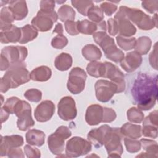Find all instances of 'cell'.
Masks as SVG:
<instances>
[{"mask_svg": "<svg viewBox=\"0 0 158 158\" xmlns=\"http://www.w3.org/2000/svg\"><path fill=\"white\" fill-rule=\"evenodd\" d=\"M100 8L102 12L106 14V15L110 16L117 10V6L114 4H112L111 2L105 1L101 4Z\"/></svg>", "mask_w": 158, "mask_h": 158, "instance_id": "7bdbcfd3", "label": "cell"}, {"mask_svg": "<svg viewBox=\"0 0 158 158\" xmlns=\"http://www.w3.org/2000/svg\"><path fill=\"white\" fill-rule=\"evenodd\" d=\"M30 79V73L27 69L25 63L12 65L7 70L3 77L1 78V92L6 93L10 88H17L28 82Z\"/></svg>", "mask_w": 158, "mask_h": 158, "instance_id": "7a4b0ae2", "label": "cell"}, {"mask_svg": "<svg viewBox=\"0 0 158 158\" xmlns=\"http://www.w3.org/2000/svg\"><path fill=\"white\" fill-rule=\"evenodd\" d=\"M40 9L54 10L55 7V2L54 1H41Z\"/></svg>", "mask_w": 158, "mask_h": 158, "instance_id": "f5cc1de1", "label": "cell"}, {"mask_svg": "<svg viewBox=\"0 0 158 158\" xmlns=\"http://www.w3.org/2000/svg\"><path fill=\"white\" fill-rule=\"evenodd\" d=\"M142 7L148 12L153 14L157 10L158 1H144L141 2Z\"/></svg>", "mask_w": 158, "mask_h": 158, "instance_id": "f6af8a7d", "label": "cell"}, {"mask_svg": "<svg viewBox=\"0 0 158 158\" xmlns=\"http://www.w3.org/2000/svg\"><path fill=\"white\" fill-rule=\"evenodd\" d=\"M0 20L1 30H6L12 25L11 23L14 22V18L8 7H3L1 9Z\"/></svg>", "mask_w": 158, "mask_h": 158, "instance_id": "1f68e13d", "label": "cell"}, {"mask_svg": "<svg viewBox=\"0 0 158 158\" xmlns=\"http://www.w3.org/2000/svg\"><path fill=\"white\" fill-rule=\"evenodd\" d=\"M52 72L47 66H40L33 69L30 73V78L36 81H46L51 77Z\"/></svg>", "mask_w": 158, "mask_h": 158, "instance_id": "d4e9b609", "label": "cell"}, {"mask_svg": "<svg viewBox=\"0 0 158 158\" xmlns=\"http://www.w3.org/2000/svg\"><path fill=\"white\" fill-rule=\"evenodd\" d=\"M54 111L55 106L51 101H43L36 107L34 112L35 118L40 122H47L52 118Z\"/></svg>", "mask_w": 158, "mask_h": 158, "instance_id": "2e32d148", "label": "cell"}, {"mask_svg": "<svg viewBox=\"0 0 158 158\" xmlns=\"http://www.w3.org/2000/svg\"><path fill=\"white\" fill-rule=\"evenodd\" d=\"M72 65V56L65 52H62L57 56L54 60L55 67L60 71H65L69 69Z\"/></svg>", "mask_w": 158, "mask_h": 158, "instance_id": "83f0119b", "label": "cell"}, {"mask_svg": "<svg viewBox=\"0 0 158 158\" xmlns=\"http://www.w3.org/2000/svg\"><path fill=\"white\" fill-rule=\"evenodd\" d=\"M25 138L27 143L30 145L40 147L44 143L45 134L41 130L31 129L27 131L25 135Z\"/></svg>", "mask_w": 158, "mask_h": 158, "instance_id": "cb8c5ba5", "label": "cell"}, {"mask_svg": "<svg viewBox=\"0 0 158 158\" xmlns=\"http://www.w3.org/2000/svg\"><path fill=\"white\" fill-rule=\"evenodd\" d=\"M118 46L125 51H128L135 48L136 43V38L134 37L128 38L122 36H118L116 38Z\"/></svg>", "mask_w": 158, "mask_h": 158, "instance_id": "d590c367", "label": "cell"}, {"mask_svg": "<svg viewBox=\"0 0 158 158\" xmlns=\"http://www.w3.org/2000/svg\"><path fill=\"white\" fill-rule=\"evenodd\" d=\"M109 33L112 36H115L118 33V28L117 22L114 19H109L107 21Z\"/></svg>", "mask_w": 158, "mask_h": 158, "instance_id": "f907efd6", "label": "cell"}, {"mask_svg": "<svg viewBox=\"0 0 158 158\" xmlns=\"http://www.w3.org/2000/svg\"><path fill=\"white\" fill-rule=\"evenodd\" d=\"M27 54L28 51L25 46L4 47L1 53V70H7L12 65L23 62Z\"/></svg>", "mask_w": 158, "mask_h": 158, "instance_id": "277c9868", "label": "cell"}, {"mask_svg": "<svg viewBox=\"0 0 158 158\" xmlns=\"http://www.w3.org/2000/svg\"><path fill=\"white\" fill-rule=\"evenodd\" d=\"M23 144V137L15 135L11 136H1L0 144L1 157L7 156V152L15 148H20Z\"/></svg>", "mask_w": 158, "mask_h": 158, "instance_id": "e0dca14e", "label": "cell"}, {"mask_svg": "<svg viewBox=\"0 0 158 158\" xmlns=\"http://www.w3.org/2000/svg\"><path fill=\"white\" fill-rule=\"evenodd\" d=\"M141 145L142 146L143 149L146 151L145 152H141L140 154L138 155L137 157H157V142L148 139H141L140 140Z\"/></svg>", "mask_w": 158, "mask_h": 158, "instance_id": "603a6c76", "label": "cell"}, {"mask_svg": "<svg viewBox=\"0 0 158 158\" xmlns=\"http://www.w3.org/2000/svg\"><path fill=\"white\" fill-rule=\"evenodd\" d=\"M77 23L79 33H81L84 35H92L96 30H99V23H96L87 19L77 21Z\"/></svg>", "mask_w": 158, "mask_h": 158, "instance_id": "f546056e", "label": "cell"}, {"mask_svg": "<svg viewBox=\"0 0 158 158\" xmlns=\"http://www.w3.org/2000/svg\"><path fill=\"white\" fill-rule=\"evenodd\" d=\"M127 118L129 121L133 123H140L144 120V114L141 110L136 107H131L127 110Z\"/></svg>", "mask_w": 158, "mask_h": 158, "instance_id": "f35d334b", "label": "cell"}, {"mask_svg": "<svg viewBox=\"0 0 158 158\" xmlns=\"http://www.w3.org/2000/svg\"><path fill=\"white\" fill-rule=\"evenodd\" d=\"M91 144L81 137L74 136L70 139L66 144L65 154L69 157H78L85 155L91 151Z\"/></svg>", "mask_w": 158, "mask_h": 158, "instance_id": "30bf717a", "label": "cell"}, {"mask_svg": "<svg viewBox=\"0 0 158 158\" xmlns=\"http://www.w3.org/2000/svg\"><path fill=\"white\" fill-rule=\"evenodd\" d=\"M142 63L141 56L135 51L128 52L120 62V65L127 72H132L138 69Z\"/></svg>", "mask_w": 158, "mask_h": 158, "instance_id": "ffe728a7", "label": "cell"}, {"mask_svg": "<svg viewBox=\"0 0 158 158\" xmlns=\"http://www.w3.org/2000/svg\"><path fill=\"white\" fill-rule=\"evenodd\" d=\"M8 7L15 20H22L28 14V8L25 1H10Z\"/></svg>", "mask_w": 158, "mask_h": 158, "instance_id": "44dd1931", "label": "cell"}, {"mask_svg": "<svg viewBox=\"0 0 158 158\" xmlns=\"http://www.w3.org/2000/svg\"><path fill=\"white\" fill-rule=\"evenodd\" d=\"M59 19L62 22L73 20L75 17V12L72 7L68 5H62L57 12Z\"/></svg>", "mask_w": 158, "mask_h": 158, "instance_id": "e575fe53", "label": "cell"}, {"mask_svg": "<svg viewBox=\"0 0 158 158\" xmlns=\"http://www.w3.org/2000/svg\"><path fill=\"white\" fill-rule=\"evenodd\" d=\"M123 136L132 139H137L141 136V127L130 123H125L120 128Z\"/></svg>", "mask_w": 158, "mask_h": 158, "instance_id": "484cf974", "label": "cell"}, {"mask_svg": "<svg viewBox=\"0 0 158 158\" xmlns=\"http://www.w3.org/2000/svg\"><path fill=\"white\" fill-rule=\"evenodd\" d=\"M68 43L67 38L63 34H58L51 41V46L56 49H62Z\"/></svg>", "mask_w": 158, "mask_h": 158, "instance_id": "b9f144b4", "label": "cell"}, {"mask_svg": "<svg viewBox=\"0 0 158 158\" xmlns=\"http://www.w3.org/2000/svg\"><path fill=\"white\" fill-rule=\"evenodd\" d=\"M110 127L107 125H104L99 128L91 130L88 134V141L92 143L96 148H99L104 145L105 136L110 130Z\"/></svg>", "mask_w": 158, "mask_h": 158, "instance_id": "d6986e66", "label": "cell"}, {"mask_svg": "<svg viewBox=\"0 0 158 158\" xmlns=\"http://www.w3.org/2000/svg\"><path fill=\"white\" fill-rule=\"evenodd\" d=\"M151 40L148 36H141L136 41L135 46V52L140 55H145L149 51L151 47Z\"/></svg>", "mask_w": 158, "mask_h": 158, "instance_id": "4dcf8cb0", "label": "cell"}, {"mask_svg": "<svg viewBox=\"0 0 158 158\" xmlns=\"http://www.w3.org/2000/svg\"><path fill=\"white\" fill-rule=\"evenodd\" d=\"M116 113L112 109L104 107V118L102 122H112L116 118Z\"/></svg>", "mask_w": 158, "mask_h": 158, "instance_id": "7dc6e473", "label": "cell"}, {"mask_svg": "<svg viewBox=\"0 0 158 158\" xmlns=\"http://www.w3.org/2000/svg\"><path fill=\"white\" fill-rule=\"evenodd\" d=\"M65 28L66 31L70 35H77L79 33L77 28V22H74L73 20H68L65 22Z\"/></svg>", "mask_w": 158, "mask_h": 158, "instance_id": "bcb514c9", "label": "cell"}, {"mask_svg": "<svg viewBox=\"0 0 158 158\" xmlns=\"http://www.w3.org/2000/svg\"><path fill=\"white\" fill-rule=\"evenodd\" d=\"M123 136L118 128H111L105 136L104 145L106 149L108 156L110 157H120L123 153V147L121 140Z\"/></svg>", "mask_w": 158, "mask_h": 158, "instance_id": "5b68a950", "label": "cell"}, {"mask_svg": "<svg viewBox=\"0 0 158 158\" xmlns=\"http://www.w3.org/2000/svg\"><path fill=\"white\" fill-rule=\"evenodd\" d=\"M104 69V64L97 61H93L90 62L86 67V71L88 74L95 78L102 77Z\"/></svg>", "mask_w": 158, "mask_h": 158, "instance_id": "d6a6232c", "label": "cell"}, {"mask_svg": "<svg viewBox=\"0 0 158 158\" xmlns=\"http://www.w3.org/2000/svg\"><path fill=\"white\" fill-rule=\"evenodd\" d=\"M72 133L65 126L59 127L56 131L48 136V143L50 151L54 155H60L64 149L65 140L70 137Z\"/></svg>", "mask_w": 158, "mask_h": 158, "instance_id": "ba28073f", "label": "cell"}, {"mask_svg": "<svg viewBox=\"0 0 158 158\" xmlns=\"http://www.w3.org/2000/svg\"><path fill=\"white\" fill-rule=\"evenodd\" d=\"M82 54L87 60L91 62L100 59L102 56L100 49L93 44L85 45L82 49Z\"/></svg>", "mask_w": 158, "mask_h": 158, "instance_id": "4316f807", "label": "cell"}, {"mask_svg": "<svg viewBox=\"0 0 158 158\" xmlns=\"http://www.w3.org/2000/svg\"><path fill=\"white\" fill-rule=\"evenodd\" d=\"M127 17L138 27L143 30H149L157 26L154 22L152 18L144 13L140 9L136 8H130L127 6H120Z\"/></svg>", "mask_w": 158, "mask_h": 158, "instance_id": "8992f818", "label": "cell"}, {"mask_svg": "<svg viewBox=\"0 0 158 158\" xmlns=\"http://www.w3.org/2000/svg\"><path fill=\"white\" fill-rule=\"evenodd\" d=\"M1 42L7 44L9 43L19 42L21 38V28L12 25L9 28L1 30Z\"/></svg>", "mask_w": 158, "mask_h": 158, "instance_id": "7402d4cb", "label": "cell"}, {"mask_svg": "<svg viewBox=\"0 0 158 158\" xmlns=\"http://www.w3.org/2000/svg\"><path fill=\"white\" fill-rule=\"evenodd\" d=\"M58 115L65 121L74 119L77 114L75 102L71 96L63 97L58 103Z\"/></svg>", "mask_w": 158, "mask_h": 158, "instance_id": "5bb4252c", "label": "cell"}, {"mask_svg": "<svg viewBox=\"0 0 158 158\" xmlns=\"http://www.w3.org/2000/svg\"><path fill=\"white\" fill-rule=\"evenodd\" d=\"M141 133L146 137L156 138L157 137V125L151 122L146 117L143 121Z\"/></svg>", "mask_w": 158, "mask_h": 158, "instance_id": "836d02e7", "label": "cell"}, {"mask_svg": "<svg viewBox=\"0 0 158 158\" xmlns=\"http://www.w3.org/2000/svg\"><path fill=\"white\" fill-rule=\"evenodd\" d=\"M105 69L103 77L109 78L118 86L117 93L123 92L125 89V76L122 72L115 65L109 62H104Z\"/></svg>", "mask_w": 158, "mask_h": 158, "instance_id": "4fadbf2b", "label": "cell"}, {"mask_svg": "<svg viewBox=\"0 0 158 158\" xmlns=\"http://www.w3.org/2000/svg\"><path fill=\"white\" fill-rule=\"evenodd\" d=\"M97 99L102 102L110 100L115 93L118 92L117 85L112 81L106 80H99L94 85Z\"/></svg>", "mask_w": 158, "mask_h": 158, "instance_id": "7c38bea8", "label": "cell"}, {"mask_svg": "<svg viewBox=\"0 0 158 158\" xmlns=\"http://www.w3.org/2000/svg\"><path fill=\"white\" fill-rule=\"evenodd\" d=\"M7 156L9 157H23L22 150L19 148H15L10 149L7 154Z\"/></svg>", "mask_w": 158, "mask_h": 158, "instance_id": "816d5d0a", "label": "cell"}, {"mask_svg": "<svg viewBox=\"0 0 158 158\" xmlns=\"http://www.w3.org/2000/svg\"><path fill=\"white\" fill-rule=\"evenodd\" d=\"M87 15L89 19L96 23L102 22L104 19L102 10L97 6H93L91 7L88 10Z\"/></svg>", "mask_w": 158, "mask_h": 158, "instance_id": "8d00e7d4", "label": "cell"}, {"mask_svg": "<svg viewBox=\"0 0 158 158\" xmlns=\"http://www.w3.org/2000/svg\"><path fill=\"white\" fill-rule=\"evenodd\" d=\"M104 118V107L98 104L89 106L86 112L85 120L89 125H96L102 122Z\"/></svg>", "mask_w": 158, "mask_h": 158, "instance_id": "ac0fdd59", "label": "cell"}, {"mask_svg": "<svg viewBox=\"0 0 158 158\" xmlns=\"http://www.w3.org/2000/svg\"><path fill=\"white\" fill-rule=\"evenodd\" d=\"M64 31L62 25L60 23H57L56 25L54 30H53V33H57L58 34H62Z\"/></svg>", "mask_w": 158, "mask_h": 158, "instance_id": "11a10c76", "label": "cell"}, {"mask_svg": "<svg viewBox=\"0 0 158 158\" xmlns=\"http://www.w3.org/2000/svg\"><path fill=\"white\" fill-rule=\"evenodd\" d=\"M13 114L18 117L17 125L21 131H26L35 125L31 117V108L26 101L19 99L14 109Z\"/></svg>", "mask_w": 158, "mask_h": 158, "instance_id": "52a82bcc", "label": "cell"}, {"mask_svg": "<svg viewBox=\"0 0 158 158\" xmlns=\"http://www.w3.org/2000/svg\"><path fill=\"white\" fill-rule=\"evenodd\" d=\"M9 113L6 111L2 107L1 109V123L6 121L9 117Z\"/></svg>", "mask_w": 158, "mask_h": 158, "instance_id": "db71d44e", "label": "cell"}, {"mask_svg": "<svg viewBox=\"0 0 158 158\" xmlns=\"http://www.w3.org/2000/svg\"><path fill=\"white\" fill-rule=\"evenodd\" d=\"M72 6L75 7L79 13L86 16L89 9L94 6L93 2L91 1H72Z\"/></svg>", "mask_w": 158, "mask_h": 158, "instance_id": "74e56055", "label": "cell"}, {"mask_svg": "<svg viewBox=\"0 0 158 158\" xmlns=\"http://www.w3.org/2000/svg\"><path fill=\"white\" fill-rule=\"evenodd\" d=\"M17 97H11L8 98L6 101L4 103V105L3 107H2L6 111H7L9 114H13V110L14 109V107L17 102V101L19 100Z\"/></svg>", "mask_w": 158, "mask_h": 158, "instance_id": "ee69618b", "label": "cell"}, {"mask_svg": "<svg viewBox=\"0 0 158 158\" xmlns=\"http://www.w3.org/2000/svg\"><path fill=\"white\" fill-rule=\"evenodd\" d=\"M57 19L58 15L54 10L40 9L33 18L31 23L37 30L44 32L51 29Z\"/></svg>", "mask_w": 158, "mask_h": 158, "instance_id": "9c48e42d", "label": "cell"}, {"mask_svg": "<svg viewBox=\"0 0 158 158\" xmlns=\"http://www.w3.org/2000/svg\"><path fill=\"white\" fill-rule=\"evenodd\" d=\"M93 37L94 41L102 48L107 59L116 63L120 62L123 59V52L117 47L114 39L106 31H98L93 34Z\"/></svg>", "mask_w": 158, "mask_h": 158, "instance_id": "3957f363", "label": "cell"}, {"mask_svg": "<svg viewBox=\"0 0 158 158\" xmlns=\"http://www.w3.org/2000/svg\"><path fill=\"white\" fill-rule=\"evenodd\" d=\"M114 19L117 22L118 33L120 36L130 37L136 33V29L135 27L127 17L122 9H119V11L114 16Z\"/></svg>", "mask_w": 158, "mask_h": 158, "instance_id": "9a60e30c", "label": "cell"}, {"mask_svg": "<svg viewBox=\"0 0 158 158\" xmlns=\"http://www.w3.org/2000/svg\"><path fill=\"white\" fill-rule=\"evenodd\" d=\"M21 38L19 41L20 44H25L33 41L38 35V30L32 25L27 24L21 28Z\"/></svg>", "mask_w": 158, "mask_h": 158, "instance_id": "f1b7e54d", "label": "cell"}, {"mask_svg": "<svg viewBox=\"0 0 158 158\" xmlns=\"http://www.w3.org/2000/svg\"><path fill=\"white\" fill-rule=\"evenodd\" d=\"M135 104L141 110H148L156 104L157 98V75L140 72L131 89Z\"/></svg>", "mask_w": 158, "mask_h": 158, "instance_id": "6da1fadb", "label": "cell"}, {"mask_svg": "<svg viewBox=\"0 0 158 158\" xmlns=\"http://www.w3.org/2000/svg\"><path fill=\"white\" fill-rule=\"evenodd\" d=\"M24 152L27 157H40L41 156L40 151L36 148H33L30 145H25Z\"/></svg>", "mask_w": 158, "mask_h": 158, "instance_id": "c3c4849f", "label": "cell"}, {"mask_svg": "<svg viewBox=\"0 0 158 158\" xmlns=\"http://www.w3.org/2000/svg\"><path fill=\"white\" fill-rule=\"evenodd\" d=\"M24 97L28 101L33 102H39L42 98V93L37 89H30L24 93Z\"/></svg>", "mask_w": 158, "mask_h": 158, "instance_id": "60d3db41", "label": "cell"}, {"mask_svg": "<svg viewBox=\"0 0 158 158\" xmlns=\"http://www.w3.org/2000/svg\"><path fill=\"white\" fill-rule=\"evenodd\" d=\"M157 43L154 46V49L149 54V63L156 70H157Z\"/></svg>", "mask_w": 158, "mask_h": 158, "instance_id": "681fc988", "label": "cell"}, {"mask_svg": "<svg viewBox=\"0 0 158 158\" xmlns=\"http://www.w3.org/2000/svg\"><path fill=\"white\" fill-rule=\"evenodd\" d=\"M87 75L84 70L80 67L73 68L69 73L67 86L69 91L74 94H79L84 90Z\"/></svg>", "mask_w": 158, "mask_h": 158, "instance_id": "8fae6325", "label": "cell"}, {"mask_svg": "<svg viewBox=\"0 0 158 158\" xmlns=\"http://www.w3.org/2000/svg\"><path fill=\"white\" fill-rule=\"evenodd\" d=\"M124 143L127 151L130 153H135L141 149V143L139 141L135 140V139L125 138Z\"/></svg>", "mask_w": 158, "mask_h": 158, "instance_id": "ab89813d", "label": "cell"}]
</instances>
